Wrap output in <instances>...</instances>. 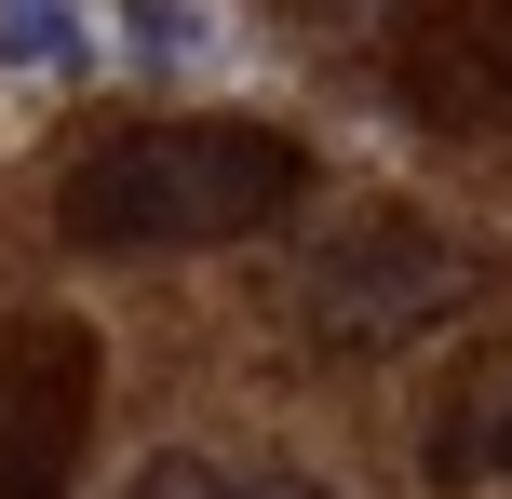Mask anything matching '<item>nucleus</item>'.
I'll return each instance as SVG.
<instances>
[{"instance_id":"1","label":"nucleus","mask_w":512,"mask_h":499,"mask_svg":"<svg viewBox=\"0 0 512 499\" xmlns=\"http://www.w3.org/2000/svg\"><path fill=\"white\" fill-rule=\"evenodd\" d=\"M297 135L270 122H135L68 162V230L81 243H230L297 203Z\"/></svg>"},{"instance_id":"2","label":"nucleus","mask_w":512,"mask_h":499,"mask_svg":"<svg viewBox=\"0 0 512 499\" xmlns=\"http://www.w3.org/2000/svg\"><path fill=\"white\" fill-rule=\"evenodd\" d=\"M472 297L459 243L418 230V216H364V230L324 243V270H310V311H324V338H418V324H445Z\"/></svg>"},{"instance_id":"3","label":"nucleus","mask_w":512,"mask_h":499,"mask_svg":"<svg viewBox=\"0 0 512 499\" xmlns=\"http://www.w3.org/2000/svg\"><path fill=\"white\" fill-rule=\"evenodd\" d=\"M95 419V351L68 324H0V499H54Z\"/></svg>"},{"instance_id":"4","label":"nucleus","mask_w":512,"mask_h":499,"mask_svg":"<svg viewBox=\"0 0 512 499\" xmlns=\"http://www.w3.org/2000/svg\"><path fill=\"white\" fill-rule=\"evenodd\" d=\"M95 41H108V27L95 14H54V0H14V14H0V68H27V81H81Z\"/></svg>"},{"instance_id":"5","label":"nucleus","mask_w":512,"mask_h":499,"mask_svg":"<svg viewBox=\"0 0 512 499\" xmlns=\"http://www.w3.org/2000/svg\"><path fill=\"white\" fill-rule=\"evenodd\" d=\"M135 499H324L310 473H230V459H149Z\"/></svg>"},{"instance_id":"6","label":"nucleus","mask_w":512,"mask_h":499,"mask_svg":"<svg viewBox=\"0 0 512 499\" xmlns=\"http://www.w3.org/2000/svg\"><path fill=\"white\" fill-rule=\"evenodd\" d=\"M108 41H122V54H149V68H176V54H216V14H122Z\"/></svg>"},{"instance_id":"7","label":"nucleus","mask_w":512,"mask_h":499,"mask_svg":"<svg viewBox=\"0 0 512 499\" xmlns=\"http://www.w3.org/2000/svg\"><path fill=\"white\" fill-rule=\"evenodd\" d=\"M486 446H499V473H512V392H499V432H486Z\"/></svg>"}]
</instances>
